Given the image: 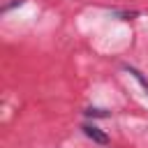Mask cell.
<instances>
[{
	"mask_svg": "<svg viewBox=\"0 0 148 148\" xmlns=\"http://www.w3.org/2000/svg\"><path fill=\"white\" fill-rule=\"evenodd\" d=\"M125 72H130V74H132V76H134V79H136V81L141 83V88H143V90L148 92V79H146V76H143V74H141V72H139L136 67H130V65H125Z\"/></svg>",
	"mask_w": 148,
	"mask_h": 148,
	"instance_id": "7a4b0ae2",
	"label": "cell"
},
{
	"mask_svg": "<svg viewBox=\"0 0 148 148\" xmlns=\"http://www.w3.org/2000/svg\"><path fill=\"white\" fill-rule=\"evenodd\" d=\"M81 130H83V134H86L88 139H92L95 143H102V146H106V143H109V136H106L99 127H95V125H83Z\"/></svg>",
	"mask_w": 148,
	"mask_h": 148,
	"instance_id": "6da1fadb",
	"label": "cell"
}]
</instances>
